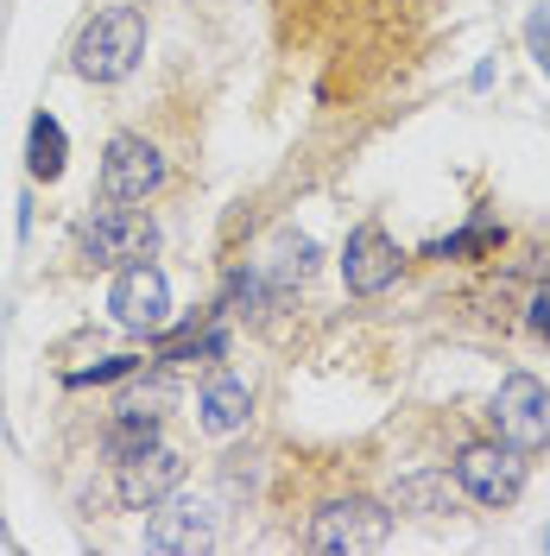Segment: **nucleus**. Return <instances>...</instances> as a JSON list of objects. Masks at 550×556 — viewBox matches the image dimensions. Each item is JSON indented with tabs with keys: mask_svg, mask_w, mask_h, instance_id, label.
Segmentation results:
<instances>
[{
	"mask_svg": "<svg viewBox=\"0 0 550 556\" xmlns=\"http://www.w3.org/2000/svg\"><path fill=\"white\" fill-rule=\"evenodd\" d=\"M412 13L417 0H278V38L291 51H316L336 76H348L405 58Z\"/></svg>",
	"mask_w": 550,
	"mask_h": 556,
	"instance_id": "nucleus-1",
	"label": "nucleus"
},
{
	"mask_svg": "<svg viewBox=\"0 0 550 556\" xmlns=\"http://www.w3.org/2000/svg\"><path fill=\"white\" fill-rule=\"evenodd\" d=\"M146 58V13L139 7H108L76 38V76L89 83H121Z\"/></svg>",
	"mask_w": 550,
	"mask_h": 556,
	"instance_id": "nucleus-2",
	"label": "nucleus"
},
{
	"mask_svg": "<svg viewBox=\"0 0 550 556\" xmlns=\"http://www.w3.org/2000/svg\"><path fill=\"white\" fill-rule=\"evenodd\" d=\"M159 247V222L146 215V208H121L108 203L96 208L83 228H76V260H89V266H121V260H146Z\"/></svg>",
	"mask_w": 550,
	"mask_h": 556,
	"instance_id": "nucleus-3",
	"label": "nucleus"
},
{
	"mask_svg": "<svg viewBox=\"0 0 550 556\" xmlns=\"http://www.w3.org/2000/svg\"><path fill=\"white\" fill-rule=\"evenodd\" d=\"M386 538H392V513L367 493L329 500L323 513H310V531H304L310 551H379Z\"/></svg>",
	"mask_w": 550,
	"mask_h": 556,
	"instance_id": "nucleus-4",
	"label": "nucleus"
},
{
	"mask_svg": "<svg viewBox=\"0 0 550 556\" xmlns=\"http://www.w3.org/2000/svg\"><path fill=\"white\" fill-rule=\"evenodd\" d=\"M493 437L518 455L550 450V392L532 374H507V386L493 392Z\"/></svg>",
	"mask_w": 550,
	"mask_h": 556,
	"instance_id": "nucleus-5",
	"label": "nucleus"
},
{
	"mask_svg": "<svg viewBox=\"0 0 550 556\" xmlns=\"http://www.w3.org/2000/svg\"><path fill=\"white\" fill-rule=\"evenodd\" d=\"M165 184V159L146 134H114L102 152V203H146Z\"/></svg>",
	"mask_w": 550,
	"mask_h": 556,
	"instance_id": "nucleus-6",
	"label": "nucleus"
},
{
	"mask_svg": "<svg viewBox=\"0 0 550 556\" xmlns=\"http://www.w3.org/2000/svg\"><path fill=\"white\" fill-rule=\"evenodd\" d=\"M455 481L468 486L482 506H507V500H518V486H525V462L500 437L493 443H468V450L455 455Z\"/></svg>",
	"mask_w": 550,
	"mask_h": 556,
	"instance_id": "nucleus-7",
	"label": "nucleus"
},
{
	"mask_svg": "<svg viewBox=\"0 0 550 556\" xmlns=\"http://www.w3.org/2000/svg\"><path fill=\"white\" fill-rule=\"evenodd\" d=\"M399 266H405V253H399V241L379 228V222H361L354 235H348L342 247V278L354 298H379L392 278H399Z\"/></svg>",
	"mask_w": 550,
	"mask_h": 556,
	"instance_id": "nucleus-8",
	"label": "nucleus"
},
{
	"mask_svg": "<svg viewBox=\"0 0 550 556\" xmlns=\"http://www.w3.org/2000/svg\"><path fill=\"white\" fill-rule=\"evenodd\" d=\"M165 304H172V291H165V273L159 266H127V273L114 278V291H108V311H114V323H127V329H159L165 323Z\"/></svg>",
	"mask_w": 550,
	"mask_h": 556,
	"instance_id": "nucleus-9",
	"label": "nucleus"
},
{
	"mask_svg": "<svg viewBox=\"0 0 550 556\" xmlns=\"http://www.w3.org/2000/svg\"><path fill=\"white\" fill-rule=\"evenodd\" d=\"M177 481H184V455L152 443V450H139L134 462H121V481L114 486H121L127 506H159L165 493H177Z\"/></svg>",
	"mask_w": 550,
	"mask_h": 556,
	"instance_id": "nucleus-10",
	"label": "nucleus"
},
{
	"mask_svg": "<svg viewBox=\"0 0 550 556\" xmlns=\"http://www.w3.org/2000/svg\"><path fill=\"white\" fill-rule=\"evenodd\" d=\"M215 544V519L203 500H172L146 525V551H209Z\"/></svg>",
	"mask_w": 550,
	"mask_h": 556,
	"instance_id": "nucleus-11",
	"label": "nucleus"
},
{
	"mask_svg": "<svg viewBox=\"0 0 550 556\" xmlns=\"http://www.w3.org/2000/svg\"><path fill=\"white\" fill-rule=\"evenodd\" d=\"M159 430H165V417H159V412L127 405V412L108 424V462H114V468H121V462H134L139 450H152V443H159Z\"/></svg>",
	"mask_w": 550,
	"mask_h": 556,
	"instance_id": "nucleus-12",
	"label": "nucleus"
},
{
	"mask_svg": "<svg viewBox=\"0 0 550 556\" xmlns=\"http://www.w3.org/2000/svg\"><path fill=\"white\" fill-rule=\"evenodd\" d=\"M197 412H203V430H215V437L241 430L247 424V386L228 380V374H215V380L203 386V399H197Z\"/></svg>",
	"mask_w": 550,
	"mask_h": 556,
	"instance_id": "nucleus-13",
	"label": "nucleus"
},
{
	"mask_svg": "<svg viewBox=\"0 0 550 556\" xmlns=\"http://www.w3.org/2000/svg\"><path fill=\"white\" fill-rule=\"evenodd\" d=\"M26 172L58 184L64 177V127L51 114H33V139H26Z\"/></svg>",
	"mask_w": 550,
	"mask_h": 556,
	"instance_id": "nucleus-14",
	"label": "nucleus"
},
{
	"mask_svg": "<svg viewBox=\"0 0 550 556\" xmlns=\"http://www.w3.org/2000/svg\"><path fill=\"white\" fill-rule=\"evenodd\" d=\"M525 45H532V58H538V70L550 76V0H538V13L525 20Z\"/></svg>",
	"mask_w": 550,
	"mask_h": 556,
	"instance_id": "nucleus-15",
	"label": "nucleus"
},
{
	"mask_svg": "<svg viewBox=\"0 0 550 556\" xmlns=\"http://www.w3.org/2000/svg\"><path fill=\"white\" fill-rule=\"evenodd\" d=\"M525 311H532V336H538V342H550V278H538V285H532V304H525Z\"/></svg>",
	"mask_w": 550,
	"mask_h": 556,
	"instance_id": "nucleus-16",
	"label": "nucleus"
},
{
	"mask_svg": "<svg viewBox=\"0 0 550 556\" xmlns=\"http://www.w3.org/2000/svg\"><path fill=\"white\" fill-rule=\"evenodd\" d=\"M139 361L134 354H121V361H102V367H83V374H76V386H96V380H121V374H134Z\"/></svg>",
	"mask_w": 550,
	"mask_h": 556,
	"instance_id": "nucleus-17",
	"label": "nucleus"
},
{
	"mask_svg": "<svg viewBox=\"0 0 550 556\" xmlns=\"http://www.w3.org/2000/svg\"><path fill=\"white\" fill-rule=\"evenodd\" d=\"M545 544H550V538H545Z\"/></svg>",
	"mask_w": 550,
	"mask_h": 556,
	"instance_id": "nucleus-18",
	"label": "nucleus"
}]
</instances>
